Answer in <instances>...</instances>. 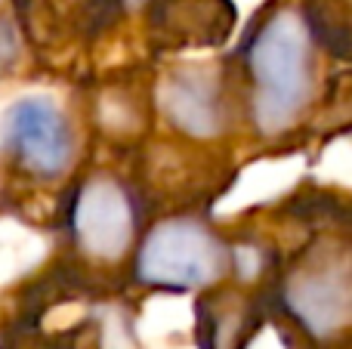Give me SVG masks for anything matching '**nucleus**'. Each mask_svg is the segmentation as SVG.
Masks as SVG:
<instances>
[{
  "mask_svg": "<svg viewBox=\"0 0 352 349\" xmlns=\"http://www.w3.org/2000/svg\"><path fill=\"white\" fill-rule=\"evenodd\" d=\"M248 124L263 139L294 133L316 105L318 47L303 10L275 3L248 31L241 47Z\"/></svg>",
  "mask_w": 352,
  "mask_h": 349,
  "instance_id": "f257e3e1",
  "label": "nucleus"
},
{
  "mask_svg": "<svg viewBox=\"0 0 352 349\" xmlns=\"http://www.w3.org/2000/svg\"><path fill=\"white\" fill-rule=\"evenodd\" d=\"M266 309L309 349L352 346V238L318 235L278 269Z\"/></svg>",
  "mask_w": 352,
  "mask_h": 349,
  "instance_id": "f03ea898",
  "label": "nucleus"
},
{
  "mask_svg": "<svg viewBox=\"0 0 352 349\" xmlns=\"http://www.w3.org/2000/svg\"><path fill=\"white\" fill-rule=\"evenodd\" d=\"M232 272V245L204 220L170 216L136 251V278L155 291H207Z\"/></svg>",
  "mask_w": 352,
  "mask_h": 349,
  "instance_id": "7ed1b4c3",
  "label": "nucleus"
},
{
  "mask_svg": "<svg viewBox=\"0 0 352 349\" xmlns=\"http://www.w3.org/2000/svg\"><path fill=\"white\" fill-rule=\"evenodd\" d=\"M3 148L28 173L56 179L68 170L74 155L72 127L53 99H19L0 121Z\"/></svg>",
  "mask_w": 352,
  "mask_h": 349,
  "instance_id": "20e7f679",
  "label": "nucleus"
},
{
  "mask_svg": "<svg viewBox=\"0 0 352 349\" xmlns=\"http://www.w3.org/2000/svg\"><path fill=\"white\" fill-rule=\"evenodd\" d=\"M74 245L99 263L121 260L136 235V207L127 189L111 177H93L78 189L72 204Z\"/></svg>",
  "mask_w": 352,
  "mask_h": 349,
  "instance_id": "39448f33",
  "label": "nucleus"
},
{
  "mask_svg": "<svg viewBox=\"0 0 352 349\" xmlns=\"http://www.w3.org/2000/svg\"><path fill=\"white\" fill-rule=\"evenodd\" d=\"M158 102L173 130L188 139H217L229 127V96L207 68H179L161 80Z\"/></svg>",
  "mask_w": 352,
  "mask_h": 349,
  "instance_id": "423d86ee",
  "label": "nucleus"
},
{
  "mask_svg": "<svg viewBox=\"0 0 352 349\" xmlns=\"http://www.w3.org/2000/svg\"><path fill=\"white\" fill-rule=\"evenodd\" d=\"M266 300H254L232 291H213L198 306V344L201 349H248L260 331Z\"/></svg>",
  "mask_w": 352,
  "mask_h": 349,
  "instance_id": "0eeeda50",
  "label": "nucleus"
},
{
  "mask_svg": "<svg viewBox=\"0 0 352 349\" xmlns=\"http://www.w3.org/2000/svg\"><path fill=\"white\" fill-rule=\"evenodd\" d=\"M167 31L179 43H219L235 25V6L229 0H167Z\"/></svg>",
  "mask_w": 352,
  "mask_h": 349,
  "instance_id": "6e6552de",
  "label": "nucleus"
},
{
  "mask_svg": "<svg viewBox=\"0 0 352 349\" xmlns=\"http://www.w3.org/2000/svg\"><path fill=\"white\" fill-rule=\"evenodd\" d=\"M300 10L318 53L352 62V0H303Z\"/></svg>",
  "mask_w": 352,
  "mask_h": 349,
  "instance_id": "1a4fd4ad",
  "label": "nucleus"
},
{
  "mask_svg": "<svg viewBox=\"0 0 352 349\" xmlns=\"http://www.w3.org/2000/svg\"><path fill=\"white\" fill-rule=\"evenodd\" d=\"M6 349H80L78 340L65 337V340H41V344H31V340H22L19 346H6Z\"/></svg>",
  "mask_w": 352,
  "mask_h": 349,
  "instance_id": "9d476101",
  "label": "nucleus"
},
{
  "mask_svg": "<svg viewBox=\"0 0 352 349\" xmlns=\"http://www.w3.org/2000/svg\"><path fill=\"white\" fill-rule=\"evenodd\" d=\"M349 102H352V96H349Z\"/></svg>",
  "mask_w": 352,
  "mask_h": 349,
  "instance_id": "9b49d317",
  "label": "nucleus"
}]
</instances>
